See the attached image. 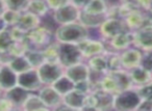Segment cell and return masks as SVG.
Wrapping results in <instances>:
<instances>
[{
    "label": "cell",
    "instance_id": "obj_1",
    "mask_svg": "<svg viewBox=\"0 0 152 111\" xmlns=\"http://www.w3.org/2000/svg\"><path fill=\"white\" fill-rule=\"evenodd\" d=\"M133 87L128 71L124 69L107 72L100 80V88L102 90L116 94L122 90Z\"/></svg>",
    "mask_w": 152,
    "mask_h": 111
},
{
    "label": "cell",
    "instance_id": "obj_2",
    "mask_svg": "<svg viewBox=\"0 0 152 111\" xmlns=\"http://www.w3.org/2000/svg\"><path fill=\"white\" fill-rule=\"evenodd\" d=\"M87 38H89L88 28L79 21L61 25L55 31V38L58 43L77 44Z\"/></svg>",
    "mask_w": 152,
    "mask_h": 111
},
{
    "label": "cell",
    "instance_id": "obj_3",
    "mask_svg": "<svg viewBox=\"0 0 152 111\" xmlns=\"http://www.w3.org/2000/svg\"><path fill=\"white\" fill-rule=\"evenodd\" d=\"M141 101L142 98L137 92V88L131 87L114 94L113 109L122 111L137 110Z\"/></svg>",
    "mask_w": 152,
    "mask_h": 111
},
{
    "label": "cell",
    "instance_id": "obj_4",
    "mask_svg": "<svg viewBox=\"0 0 152 111\" xmlns=\"http://www.w3.org/2000/svg\"><path fill=\"white\" fill-rule=\"evenodd\" d=\"M83 58L77 44L57 43V61L65 69L81 61Z\"/></svg>",
    "mask_w": 152,
    "mask_h": 111
},
{
    "label": "cell",
    "instance_id": "obj_5",
    "mask_svg": "<svg viewBox=\"0 0 152 111\" xmlns=\"http://www.w3.org/2000/svg\"><path fill=\"white\" fill-rule=\"evenodd\" d=\"M39 77L43 85H51L65 73V67L58 61L45 60L40 67H37Z\"/></svg>",
    "mask_w": 152,
    "mask_h": 111
},
{
    "label": "cell",
    "instance_id": "obj_6",
    "mask_svg": "<svg viewBox=\"0 0 152 111\" xmlns=\"http://www.w3.org/2000/svg\"><path fill=\"white\" fill-rule=\"evenodd\" d=\"M80 13L81 9L79 7L69 2L59 9L53 11V18L59 25H64V24L78 22Z\"/></svg>",
    "mask_w": 152,
    "mask_h": 111
},
{
    "label": "cell",
    "instance_id": "obj_7",
    "mask_svg": "<svg viewBox=\"0 0 152 111\" xmlns=\"http://www.w3.org/2000/svg\"><path fill=\"white\" fill-rule=\"evenodd\" d=\"M128 26L124 23L123 21L119 19H107L100 25V33H101L102 38H106V40H112L115 36H119V34L123 33V32L128 31L127 30Z\"/></svg>",
    "mask_w": 152,
    "mask_h": 111
},
{
    "label": "cell",
    "instance_id": "obj_8",
    "mask_svg": "<svg viewBox=\"0 0 152 111\" xmlns=\"http://www.w3.org/2000/svg\"><path fill=\"white\" fill-rule=\"evenodd\" d=\"M17 84L21 87L25 88L28 91H34L39 90L43 86V83L41 81L40 77L37 69L31 67L23 73L18 74V81Z\"/></svg>",
    "mask_w": 152,
    "mask_h": 111
},
{
    "label": "cell",
    "instance_id": "obj_9",
    "mask_svg": "<svg viewBox=\"0 0 152 111\" xmlns=\"http://www.w3.org/2000/svg\"><path fill=\"white\" fill-rule=\"evenodd\" d=\"M65 75L68 76L75 84H77L79 82L90 80L91 70H90L89 65L87 63H83V61H79V62L75 63V65L66 67Z\"/></svg>",
    "mask_w": 152,
    "mask_h": 111
},
{
    "label": "cell",
    "instance_id": "obj_10",
    "mask_svg": "<svg viewBox=\"0 0 152 111\" xmlns=\"http://www.w3.org/2000/svg\"><path fill=\"white\" fill-rule=\"evenodd\" d=\"M39 96L47 108L56 109L63 105V96L51 85H44L39 89Z\"/></svg>",
    "mask_w": 152,
    "mask_h": 111
},
{
    "label": "cell",
    "instance_id": "obj_11",
    "mask_svg": "<svg viewBox=\"0 0 152 111\" xmlns=\"http://www.w3.org/2000/svg\"><path fill=\"white\" fill-rule=\"evenodd\" d=\"M87 94L81 90L74 88L71 91L63 96V105H65L69 109H75V110H81L86 108V102H87Z\"/></svg>",
    "mask_w": 152,
    "mask_h": 111
},
{
    "label": "cell",
    "instance_id": "obj_12",
    "mask_svg": "<svg viewBox=\"0 0 152 111\" xmlns=\"http://www.w3.org/2000/svg\"><path fill=\"white\" fill-rule=\"evenodd\" d=\"M77 46L80 50L83 57H86V58H91L96 55H100L104 53L103 43L99 42V41L90 40L89 38L77 43Z\"/></svg>",
    "mask_w": 152,
    "mask_h": 111
},
{
    "label": "cell",
    "instance_id": "obj_13",
    "mask_svg": "<svg viewBox=\"0 0 152 111\" xmlns=\"http://www.w3.org/2000/svg\"><path fill=\"white\" fill-rule=\"evenodd\" d=\"M142 55H143V53L139 49L127 48L123 50V52L119 54L122 69L129 71V70L140 65L142 60Z\"/></svg>",
    "mask_w": 152,
    "mask_h": 111
},
{
    "label": "cell",
    "instance_id": "obj_14",
    "mask_svg": "<svg viewBox=\"0 0 152 111\" xmlns=\"http://www.w3.org/2000/svg\"><path fill=\"white\" fill-rule=\"evenodd\" d=\"M18 74L7 63L0 65V89L5 91L17 85Z\"/></svg>",
    "mask_w": 152,
    "mask_h": 111
},
{
    "label": "cell",
    "instance_id": "obj_15",
    "mask_svg": "<svg viewBox=\"0 0 152 111\" xmlns=\"http://www.w3.org/2000/svg\"><path fill=\"white\" fill-rule=\"evenodd\" d=\"M133 44L145 51L152 50V27L139 28L133 33Z\"/></svg>",
    "mask_w": 152,
    "mask_h": 111
},
{
    "label": "cell",
    "instance_id": "obj_16",
    "mask_svg": "<svg viewBox=\"0 0 152 111\" xmlns=\"http://www.w3.org/2000/svg\"><path fill=\"white\" fill-rule=\"evenodd\" d=\"M39 25H40V17L24 11L20 14V17L15 26L27 33L37 28Z\"/></svg>",
    "mask_w": 152,
    "mask_h": 111
},
{
    "label": "cell",
    "instance_id": "obj_17",
    "mask_svg": "<svg viewBox=\"0 0 152 111\" xmlns=\"http://www.w3.org/2000/svg\"><path fill=\"white\" fill-rule=\"evenodd\" d=\"M28 94H29V91L18 84L14 87L5 90V98L13 104L14 107H22Z\"/></svg>",
    "mask_w": 152,
    "mask_h": 111
},
{
    "label": "cell",
    "instance_id": "obj_18",
    "mask_svg": "<svg viewBox=\"0 0 152 111\" xmlns=\"http://www.w3.org/2000/svg\"><path fill=\"white\" fill-rule=\"evenodd\" d=\"M128 74L130 76L131 82L133 85L142 86L152 81V74L141 65H137V67L129 70Z\"/></svg>",
    "mask_w": 152,
    "mask_h": 111
},
{
    "label": "cell",
    "instance_id": "obj_19",
    "mask_svg": "<svg viewBox=\"0 0 152 111\" xmlns=\"http://www.w3.org/2000/svg\"><path fill=\"white\" fill-rule=\"evenodd\" d=\"M108 17L106 14H103V15H92V14H87L81 11L80 17H79V22L87 28L100 27V25Z\"/></svg>",
    "mask_w": 152,
    "mask_h": 111
},
{
    "label": "cell",
    "instance_id": "obj_20",
    "mask_svg": "<svg viewBox=\"0 0 152 111\" xmlns=\"http://www.w3.org/2000/svg\"><path fill=\"white\" fill-rule=\"evenodd\" d=\"M112 47H114L116 50L123 51L127 49L131 44H133V33L131 32H123L119 36H115L114 38L110 40Z\"/></svg>",
    "mask_w": 152,
    "mask_h": 111
},
{
    "label": "cell",
    "instance_id": "obj_21",
    "mask_svg": "<svg viewBox=\"0 0 152 111\" xmlns=\"http://www.w3.org/2000/svg\"><path fill=\"white\" fill-rule=\"evenodd\" d=\"M89 67L91 71L95 72V73L103 74L108 72V65H107V58H106L105 54H100L96 55L94 57L90 58Z\"/></svg>",
    "mask_w": 152,
    "mask_h": 111
},
{
    "label": "cell",
    "instance_id": "obj_22",
    "mask_svg": "<svg viewBox=\"0 0 152 111\" xmlns=\"http://www.w3.org/2000/svg\"><path fill=\"white\" fill-rule=\"evenodd\" d=\"M51 86H52L57 92H59L61 96H64V94H68L69 91H71L72 89L75 88V83H74L68 76H66L65 73H64V75H61L56 81L53 82V83L51 84Z\"/></svg>",
    "mask_w": 152,
    "mask_h": 111
},
{
    "label": "cell",
    "instance_id": "obj_23",
    "mask_svg": "<svg viewBox=\"0 0 152 111\" xmlns=\"http://www.w3.org/2000/svg\"><path fill=\"white\" fill-rule=\"evenodd\" d=\"M7 65L14 70L17 74L23 73V72L27 71V70L31 69L29 61H28L27 57L24 55H18V56H13L9 60Z\"/></svg>",
    "mask_w": 152,
    "mask_h": 111
},
{
    "label": "cell",
    "instance_id": "obj_24",
    "mask_svg": "<svg viewBox=\"0 0 152 111\" xmlns=\"http://www.w3.org/2000/svg\"><path fill=\"white\" fill-rule=\"evenodd\" d=\"M24 110L28 111H36V110H47V107L45 106V104L43 103L42 99L40 98L39 94H29L28 96L26 98L24 104L21 107Z\"/></svg>",
    "mask_w": 152,
    "mask_h": 111
},
{
    "label": "cell",
    "instance_id": "obj_25",
    "mask_svg": "<svg viewBox=\"0 0 152 111\" xmlns=\"http://www.w3.org/2000/svg\"><path fill=\"white\" fill-rule=\"evenodd\" d=\"M48 5L45 0H29L25 12L31 13L38 17H43L48 13Z\"/></svg>",
    "mask_w": 152,
    "mask_h": 111
},
{
    "label": "cell",
    "instance_id": "obj_26",
    "mask_svg": "<svg viewBox=\"0 0 152 111\" xmlns=\"http://www.w3.org/2000/svg\"><path fill=\"white\" fill-rule=\"evenodd\" d=\"M27 38L37 46H42L48 42V31L44 28L38 26L34 30L27 32Z\"/></svg>",
    "mask_w": 152,
    "mask_h": 111
},
{
    "label": "cell",
    "instance_id": "obj_27",
    "mask_svg": "<svg viewBox=\"0 0 152 111\" xmlns=\"http://www.w3.org/2000/svg\"><path fill=\"white\" fill-rule=\"evenodd\" d=\"M81 11L92 15H103L107 13V5L104 0H91Z\"/></svg>",
    "mask_w": 152,
    "mask_h": 111
},
{
    "label": "cell",
    "instance_id": "obj_28",
    "mask_svg": "<svg viewBox=\"0 0 152 111\" xmlns=\"http://www.w3.org/2000/svg\"><path fill=\"white\" fill-rule=\"evenodd\" d=\"M14 43H15V40L12 36L11 30L7 28L0 32V53L9 52Z\"/></svg>",
    "mask_w": 152,
    "mask_h": 111
},
{
    "label": "cell",
    "instance_id": "obj_29",
    "mask_svg": "<svg viewBox=\"0 0 152 111\" xmlns=\"http://www.w3.org/2000/svg\"><path fill=\"white\" fill-rule=\"evenodd\" d=\"M25 56L27 57L30 65L34 69L40 67L45 61V56L43 51H37V50H29L28 49L25 52Z\"/></svg>",
    "mask_w": 152,
    "mask_h": 111
},
{
    "label": "cell",
    "instance_id": "obj_30",
    "mask_svg": "<svg viewBox=\"0 0 152 111\" xmlns=\"http://www.w3.org/2000/svg\"><path fill=\"white\" fill-rule=\"evenodd\" d=\"M4 1L5 7L9 9H13L16 12H22L25 11L29 0H3Z\"/></svg>",
    "mask_w": 152,
    "mask_h": 111
},
{
    "label": "cell",
    "instance_id": "obj_31",
    "mask_svg": "<svg viewBox=\"0 0 152 111\" xmlns=\"http://www.w3.org/2000/svg\"><path fill=\"white\" fill-rule=\"evenodd\" d=\"M20 12H16L13 9H5V11L3 12V14L1 15L2 19L4 20V22L7 23V26H15L16 23L18 22V19L20 17Z\"/></svg>",
    "mask_w": 152,
    "mask_h": 111
},
{
    "label": "cell",
    "instance_id": "obj_32",
    "mask_svg": "<svg viewBox=\"0 0 152 111\" xmlns=\"http://www.w3.org/2000/svg\"><path fill=\"white\" fill-rule=\"evenodd\" d=\"M137 90L142 99L144 100H150L152 101V81L145 85L137 86Z\"/></svg>",
    "mask_w": 152,
    "mask_h": 111
},
{
    "label": "cell",
    "instance_id": "obj_33",
    "mask_svg": "<svg viewBox=\"0 0 152 111\" xmlns=\"http://www.w3.org/2000/svg\"><path fill=\"white\" fill-rule=\"evenodd\" d=\"M141 67H143L145 70L152 74V50L145 51L142 55V60L140 63Z\"/></svg>",
    "mask_w": 152,
    "mask_h": 111
},
{
    "label": "cell",
    "instance_id": "obj_34",
    "mask_svg": "<svg viewBox=\"0 0 152 111\" xmlns=\"http://www.w3.org/2000/svg\"><path fill=\"white\" fill-rule=\"evenodd\" d=\"M45 1H46L49 9H52V11H55V9H59L63 5L70 2V0H45Z\"/></svg>",
    "mask_w": 152,
    "mask_h": 111
},
{
    "label": "cell",
    "instance_id": "obj_35",
    "mask_svg": "<svg viewBox=\"0 0 152 111\" xmlns=\"http://www.w3.org/2000/svg\"><path fill=\"white\" fill-rule=\"evenodd\" d=\"M152 110V101L150 100H144V99H142L141 103H140V105L137 106V110Z\"/></svg>",
    "mask_w": 152,
    "mask_h": 111
},
{
    "label": "cell",
    "instance_id": "obj_36",
    "mask_svg": "<svg viewBox=\"0 0 152 111\" xmlns=\"http://www.w3.org/2000/svg\"><path fill=\"white\" fill-rule=\"evenodd\" d=\"M14 106L7 98L0 99V110H10V109H13Z\"/></svg>",
    "mask_w": 152,
    "mask_h": 111
},
{
    "label": "cell",
    "instance_id": "obj_37",
    "mask_svg": "<svg viewBox=\"0 0 152 111\" xmlns=\"http://www.w3.org/2000/svg\"><path fill=\"white\" fill-rule=\"evenodd\" d=\"M90 1H91V0H70V2H71L72 4H74L75 7H79L80 9H83V7H85L86 5L90 2Z\"/></svg>",
    "mask_w": 152,
    "mask_h": 111
},
{
    "label": "cell",
    "instance_id": "obj_38",
    "mask_svg": "<svg viewBox=\"0 0 152 111\" xmlns=\"http://www.w3.org/2000/svg\"><path fill=\"white\" fill-rule=\"evenodd\" d=\"M7 23H5L4 20L2 19V17L0 16V32L3 31V30H4V29H7Z\"/></svg>",
    "mask_w": 152,
    "mask_h": 111
},
{
    "label": "cell",
    "instance_id": "obj_39",
    "mask_svg": "<svg viewBox=\"0 0 152 111\" xmlns=\"http://www.w3.org/2000/svg\"><path fill=\"white\" fill-rule=\"evenodd\" d=\"M5 9H7V7H5L4 1H3V0H0V16L2 15L3 12L5 11Z\"/></svg>",
    "mask_w": 152,
    "mask_h": 111
},
{
    "label": "cell",
    "instance_id": "obj_40",
    "mask_svg": "<svg viewBox=\"0 0 152 111\" xmlns=\"http://www.w3.org/2000/svg\"><path fill=\"white\" fill-rule=\"evenodd\" d=\"M0 91H1V89H0Z\"/></svg>",
    "mask_w": 152,
    "mask_h": 111
},
{
    "label": "cell",
    "instance_id": "obj_41",
    "mask_svg": "<svg viewBox=\"0 0 152 111\" xmlns=\"http://www.w3.org/2000/svg\"><path fill=\"white\" fill-rule=\"evenodd\" d=\"M0 65H1V62H0Z\"/></svg>",
    "mask_w": 152,
    "mask_h": 111
}]
</instances>
